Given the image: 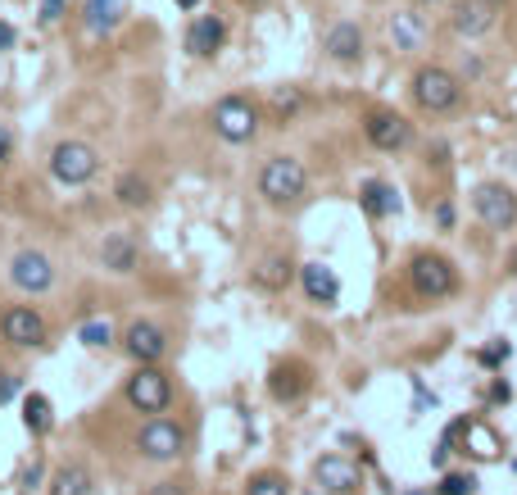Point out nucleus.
<instances>
[{
  "mask_svg": "<svg viewBox=\"0 0 517 495\" xmlns=\"http://www.w3.org/2000/svg\"><path fill=\"white\" fill-rule=\"evenodd\" d=\"M82 19H87L91 32H114L123 23V0H87Z\"/></svg>",
  "mask_w": 517,
  "mask_h": 495,
  "instance_id": "21",
  "label": "nucleus"
},
{
  "mask_svg": "<svg viewBox=\"0 0 517 495\" xmlns=\"http://www.w3.org/2000/svg\"><path fill=\"white\" fill-rule=\"evenodd\" d=\"M23 427H28L32 436H46L50 427H55V418H50V400L37 396V391L23 400Z\"/></svg>",
  "mask_w": 517,
  "mask_h": 495,
  "instance_id": "24",
  "label": "nucleus"
},
{
  "mask_svg": "<svg viewBox=\"0 0 517 495\" xmlns=\"http://www.w3.org/2000/svg\"><path fill=\"white\" fill-rule=\"evenodd\" d=\"M123 400L137 414H168V405H173V377L164 373L159 364H137V373L127 377V387H123Z\"/></svg>",
  "mask_w": 517,
  "mask_h": 495,
  "instance_id": "3",
  "label": "nucleus"
},
{
  "mask_svg": "<svg viewBox=\"0 0 517 495\" xmlns=\"http://www.w3.org/2000/svg\"><path fill=\"white\" fill-rule=\"evenodd\" d=\"M422 5H436V0H422Z\"/></svg>",
  "mask_w": 517,
  "mask_h": 495,
  "instance_id": "41",
  "label": "nucleus"
},
{
  "mask_svg": "<svg viewBox=\"0 0 517 495\" xmlns=\"http://www.w3.org/2000/svg\"><path fill=\"white\" fill-rule=\"evenodd\" d=\"M10 282L19 291H28V296H41V291H50V282H55V264H50L41 250H19V255L10 259Z\"/></svg>",
  "mask_w": 517,
  "mask_h": 495,
  "instance_id": "10",
  "label": "nucleus"
},
{
  "mask_svg": "<svg viewBox=\"0 0 517 495\" xmlns=\"http://www.w3.org/2000/svg\"><path fill=\"white\" fill-rule=\"evenodd\" d=\"M227 41V23L218 19V14H200L196 23H191V32H186V50L196 55V60H209V55H218Z\"/></svg>",
  "mask_w": 517,
  "mask_h": 495,
  "instance_id": "16",
  "label": "nucleus"
},
{
  "mask_svg": "<svg viewBox=\"0 0 517 495\" xmlns=\"http://www.w3.org/2000/svg\"><path fill=\"white\" fill-rule=\"evenodd\" d=\"M123 350L137 359V364H159V359L168 355L164 327H159V323H146V318H137V323L123 332Z\"/></svg>",
  "mask_w": 517,
  "mask_h": 495,
  "instance_id": "11",
  "label": "nucleus"
},
{
  "mask_svg": "<svg viewBox=\"0 0 517 495\" xmlns=\"http://www.w3.org/2000/svg\"><path fill=\"white\" fill-rule=\"evenodd\" d=\"M436 218H440V228H454V209H449V205H440Z\"/></svg>",
  "mask_w": 517,
  "mask_h": 495,
  "instance_id": "38",
  "label": "nucleus"
},
{
  "mask_svg": "<svg viewBox=\"0 0 517 495\" xmlns=\"http://www.w3.org/2000/svg\"><path fill=\"white\" fill-rule=\"evenodd\" d=\"M209 119H214V132L227 141V146H245V141L259 137L264 114H259V105H254L250 96H223Z\"/></svg>",
  "mask_w": 517,
  "mask_h": 495,
  "instance_id": "4",
  "label": "nucleus"
},
{
  "mask_svg": "<svg viewBox=\"0 0 517 495\" xmlns=\"http://www.w3.org/2000/svg\"><path fill=\"white\" fill-rule=\"evenodd\" d=\"M69 10V0H41V23H59Z\"/></svg>",
  "mask_w": 517,
  "mask_h": 495,
  "instance_id": "31",
  "label": "nucleus"
},
{
  "mask_svg": "<svg viewBox=\"0 0 517 495\" xmlns=\"http://www.w3.org/2000/svg\"><path fill=\"white\" fill-rule=\"evenodd\" d=\"M449 23H454L459 37H486L499 23V5H490V0H459L454 14H449Z\"/></svg>",
  "mask_w": 517,
  "mask_h": 495,
  "instance_id": "14",
  "label": "nucleus"
},
{
  "mask_svg": "<svg viewBox=\"0 0 517 495\" xmlns=\"http://www.w3.org/2000/svg\"><path fill=\"white\" fill-rule=\"evenodd\" d=\"M137 455L150 459V464H173V459H182L186 455V427L164 418V414H155L137 432Z\"/></svg>",
  "mask_w": 517,
  "mask_h": 495,
  "instance_id": "6",
  "label": "nucleus"
},
{
  "mask_svg": "<svg viewBox=\"0 0 517 495\" xmlns=\"http://www.w3.org/2000/svg\"><path fill=\"white\" fill-rule=\"evenodd\" d=\"M490 5H499V10H504V0H490Z\"/></svg>",
  "mask_w": 517,
  "mask_h": 495,
  "instance_id": "40",
  "label": "nucleus"
},
{
  "mask_svg": "<svg viewBox=\"0 0 517 495\" xmlns=\"http://www.w3.org/2000/svg\"><path fill=\"white\" fill-rule=\"evenodd\" d=\"M200 0H177V10H196Z\"/></svg>",
  "mask_w": 517,
  "mask_h": 495,
  "instance_id": "39",
  "label": "nucleus"
},
{
  "mask_svg": "<svg viewBox=\"0 0 517 495\" xmlns=\"http://www.w3.org/2000/svg\"><path fill=\"white\" fill-rule=\"evenodd\" d=\"M268 391H273V400H282V405L300 400L304 391H309V364H300V359H282V364L268 373Z\"/></svg>",
  "mask_w": 517,
  "mask_h": 495,
  "instance_id": "15",
  "label": "nucleus"
},
{
  "mask_svg": "<svg viewBox=\"0 0 517 495\" xmlns=\"http://www.w3.org/2000/svg\"><path fill=\"white\" fill-rule=\"evenodd\" d=\"M14 396H19V377H14V373H5V368H0V405H10Z\"/></svg>",
  "mask_w": 517,
  "mask_h": 495,
  "instance_id": "32",
  "label": "nucleus"
},
{
  "mask_svg": "<svg viewBox=\"0 0 517 495\" xmlns=\"http://www.w3.org/2000/svg\"><path fill=\"white\" fill-rule=\"evenodd\" d=\"M309 191V173H304V164L295 155H273L259 169V196L268 200V205H295V200Z\"/></svg>",
  "mask_w": 517,
  "mask_h": 495,
  "instance_id": "2",
  "label": "nucleus"
},
{
  "mask_svg": "<svg viewBox=\"0 0 517 495\" xmlns=\"http://www.w3.org/2000/svg\"><path fill=\"white\" fill-rule=\"evenodd\" d=\"M300 287H304V296H309L313 305H336V296H341V282H336V273L327 264H304L300 268Z\"/></svg>",
  "mask_w": 517,
  "mask_h": 495,
  "instance_id": "17",
  "label": "nucleus"
},
{
  "mask_svg": "<svg viewBox=\"0 0 517 495\" xmlns=\"http://www.w3.org/2000/svg\"><path fill=\"white\" fill-rule=\"evenodd\" d=\"M100 264H105L109 273H132V268H137V241L123 237V232L109 237L105 246H100Z\"/></svg>",
  "mask_w": 517,
  "mask_h": 495,
  "instance_id": "20",
  "label": "nucleus"
},
{
  "mask_svg": "<svg viewBox=\"0 0 517 495\" xmlns=\"http://www.w3.org/2000/svg\"><path fill=\"white\" fill-rule=\"evenodd\" d=\"M363 132H368V141L377 150H400L409 146V119L404 114H395V109H372L368 119H363Z\"/></svg>",
  "mask_w": 517,
  "mask_h": 495,
  "instance_id": "12",
  "label": "nucleus"
},
{
  "mask_svg": "<svg viewBox=\"0 0 517 495\" xmlns=\"http://www.w3.org/2000/svg\"><path fill=\"white\" fill-rule=\"evenodd\" d=\"M391 32H395V46H400V50H418L422 46V32H427V28H422V19L413 10H404V14H395V19H391Z\"/></svg>",
  "mask_w": 517,
  "mask_h": 495,
  "instance_id": "26",
  "label": "nucleus"
},
{
  "mask_svg": "<svg viewBox=\"0 0 517 495\" xmlns=\"http://www.w3.org/2000/svg\"><path fill=\"white\" fill-rule=\"evenodd\" d=\"M250 5H259V0H250Z\"/></svg>",
  "mask_w": 517,
  "mask_h": 495,
  "instance_id": "42",
  "label": "nucleus"
},
{
  "mask_svg": "<svg viewBox=\"0 0 517 495\" xmlns=\"http://www.w3.org/2000/svg\"><path fill=\"white\" fill-rule=\"evenodd\" d=\"M291 278H295V264L286 255H268L264 264L254 268V287H264V291H282Z\"/></svg>",
  "mask_w": 517,
  "mask_h": 495,
  "instance_id": "22",
  "label": "nucleus"
},
{
  "mask_svg": "<svg viewBox=\"0 0 517 495\" xmlns=\"http://www.w3.org/2000/svg\"><path fill=\"white\" fill-rule=\"evenodd\" d=\"M268 109H273V123H291L304 109V91L300 87H277L273 96H268Z\"/></svg>",
  "mask_w": 517,
  "mask_h": 495,
  "instance_id": "25",
  "label": "nucleus"
},
{
  "mask_svg": "<svg viewBox=\"0 0 517 495\" xmlns=\"http://www.w3.org/2000/svg\"><path fill=\"white\" fill-rule=\"evenodd\" d=\"M78 337L87 341L91 350H109V346H114V327H109V323H82Z\"/></svg>",
  "mask_w": 517,
  "mask_h": 495,
  "instance_id": "30",
  "label": "nucleus"
},
{
  "mask_svg": "<svg viewBox=\"0 0 517 495\" xmlns=\"http://www.w3.org/2000/svg\"><path fill=\"white\" fill-rule=\"evenodd\" d=\"M46 314L37 305H10L0 314V341H10L14 350H37L46 346Z\"/></svg>",
  "mask_w": 517,
  "mask_h": 495,
  "instance_id": "8",
  "label": "nucleus"
},
{
  "mask_svg": "<svg viewBox=\"0 0 517 495\" xmlns=\"http://www.w3.org/2000/svg\"><path fill=\"white\" fill-rule=\"evenodd\" d=\"M150 495H186V482H177V477H164V482L150 486Z\"/></svg>",
  "mask_w": 517,
  "mask_h": 495,
  "instance_id": "33",
  "label": "nucleus"
},
{
  "mask_svg": "<svg viewBox=\"0 0 517 495\" xmlns=\"http://www.w3.org/2000/svg\"><path fill=\"white\" fill-rule=\"evenodd\" d=\"M472 491V477H445V495H468Z\"/></svg>",
  "mask_w": 517,
  "mask_h": 495,
  "instance_id": "34",
  "label": "nucleus"
},
{
  "mask_svg": "<svg viewBox=\"0 0 517 495\" xmlns=\"http://www.w3.org/2000/svg\"><path fill=\"white\" fill-rule=\"evenodd\" d=\"M463 436H468V455H481V459H495L499 455V436L481 423H463Z\"/></svg>",
  "mask_w": 517,
  "mask_h": 495,
  "instance_id": "28",
  "label": "nucleus"
},
{
  "mask_svg": "<svg viewBox=\"0 0 517 495\" xmlns=\"http://www.w3.org/2000/svg\"><path fill=\"white\" fill-rule=\"evenodd\" d=\"M91 491H96V477L82 464L55 468V477H50V486H46V495H91Z\"/></svg>",
  "mask_w": 517,
  "mask_h": 495,
  "instance_id": "19",
  "label": "nucleus"
},
{
  "mask_svg": "<svg viewBox=\"0 0 517 495\" xmlns=\"http://www.w3.org/2000/svg\"><path fill=\"white\" fill-rule=\"evenodd\" d=\"M41 477H46V468H41V464H32V468H28V477H23V482H28V486H41Z\"/></svg>",
  "mask_w": 517,
  "mask_h": 495,
  "instance_id": "37",
  "label": "nucleus"
},
{
  "mask_svg": "<svg viewBox=\"0 0 517 495\" xmlns=\"http://www.w3.org/2000/svg\"><path fill=\"white\" fill-rule=\"evenodd\" d=\"M114 200L123 209H146L150 205V182L141 178V173H123V178L114 182Z\"/></svg>",
  "mask_w": 517,
  "mask_h": 495,
  "instance_id": "23",
  "label": "nucleus"
},
{
  "mask_svg": "<svg viewBox=\"0 0 517 495\" xmlns=\"http://www.w3.org/2000/svg\"><path fill=\"white\" fill-rule=\"evenodd\" d=\"M10 46H14V28L0 19V50H10Z\"/></svg>",
  "mask_w": 517,
  "mask_h": 495,
  "instance_id": "36",
  "label": "nucleus"
},
{
  "mask_svg": "<svg viewBox=\"0 0 517 495\" xmlns=\"http://www.w3.org/2000/svg\"><path fill=\"white\" fill-rule=\"evenodd\" d=\"M409 282L418 296L427 300H440V296H454L459 291V268L449 264L445 255H431V250H422V255L409 259Z\"/></svg>",
  "mask_w": 517,
  "mask_h": 495,
  "instance_id": "7",
  "label": "nucleus"
},
{
  "mask_svg": "<svg viewBox=\"0 0 517 495\" xmlns=\"http://www.w3.org/2000/svg\"><path fill=\"white\" fill-rule=\"evenodd\" d=\"M96 173H100V155L87 141H59V146L50 150V178H55L59 187H87Z\"/></svg>",
  "mask_w": 517,
  "mask_h": 495,
  "instance_id": "5",
  "label": "nucleus"
},
{
  "mask_svg": "<svg viewBox=\"0 0 517 495\" xmlns=\"http://www.w3.org/2000/svg\"><path fill=\"white\" fill-rule=\"evenodd\" d=\"M472 214H477L486 228L508 232L517 223V196L504 182H481V187L472 191Z\"/></svg>",
  "mask_w": 517,
  "mask_h": 495,
  "instance_id": "9",
  "label": "nucleus"
},
{
  "mask_svg": "<svg viewBox=\"0 0 517 495\" xmlns=\"http://www.w3.org/2000/svg\"><path fill=\"white\" fill-rule=\"evenodd\" d=\"M313 482L332 495H354L363 477H359V464H350L345 455H322L318 464H313Z\"/></svg>",
  "mask_w": 517,
  "mask_h": 495,
  "instance_id": "13",
  "label": "nucleus"
},
{
  "mask_svg": "<svg viewBox=\"0 0 517 495\" xmlns=\"http://www.w3.org/2000/svg\"><path fill=\"white\" fill-rule=\"evenodd\" d=\"M363 209H368L372 218H386L400 209V200H395V191L386 187V182H368V187H363Z\"/></svg>",
  "mask_w": 517,
  "mask_h": 495,
  "instance_id": "27",
  "label": "nucleus"
},
{
  "mask_svg": "<svg viewBox=\"0 0 517 495\" xmlns=\"http://www.w3.org/2000/svg\"><path fill=\"white\" fill-rule=\"evenodd\" d=\"M409 91L422 114H454V109L463 105V82L449 69H440V64H422V69L413 73Z\"/></svg>",
  "mask_w": 517,
  "mask_h": 495,
  "instance_id": "1",
  "label": "nucleus"
},
{
  "mask_svg": "<svg viewBox=\"0 0 517 495\" xmlns=\"http://www.w3.org/2000/svg\"><path fill=\"white\" fill-rule=\"evenodd\" d=\"M10 150H14V137H10V128H5V123H0V164H5V159H10Z\"/></svg>",
  "mask_w": 517,
  "mask_h": 495,
  "instance_id": "35",
  "label": "nucleus"
},
{
  "mask_svg": "<svg viewBox=\"0 0 517 495\" xmlns=\"http://www.w3.org/2000/svg\"><path fill=\"white\" fill-rule=\"evenodd\" d=\"M327 55H332L336 64H359L363 60V32H359V23H336V28L327 32Z\"/></svg>",
  "mask_w": 517,
  "mask_h": 495,
  "instance_id": "18",
  "label": "nucleus"
},
{
  "mask_svg": "<svg viewBox=\"0 0 517 495\" xmlns=\"http://www.w3.org/2000/svg\"><path fill=\"white\" fill-rule=\"evenodd\" d=\"M245 495H291V486H286L282 473H254L245 482Z\"/></svg>",
  "mask_w": 517,
  "mask_h": 495,
  "instance_id": "29",
  "label": "nucleus"
}]
</instances>
